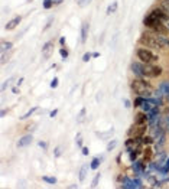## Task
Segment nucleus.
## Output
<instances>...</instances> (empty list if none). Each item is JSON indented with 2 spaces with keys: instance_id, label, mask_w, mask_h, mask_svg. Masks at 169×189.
I'll return each mask as SVG.
<instances>
[{
  "instance_id": "obj_28",
  "label": "nucleus",
  "mask_w": 169,
  "mask_h": 189,
  "mask_svg": "<svg viewBox=\"0 0 169 189\" xmlns=\"http://www.w3.org/2000/svg\"><path fill=\"white\" fill-rule=\"evenodd\" d=\"M85 113H87V110L85 108H81V111L78 113V117H77V121H78V123L84 121V118H85Z\"/></svg>"
},
{
  "instance_id": "obj_36",
  "label": "nucleus",
  "mask_w": 169,
  "mask_h": 189,
  "mask_svg": "<svg viewBox=\"0 0 169 189\" xmlns=\"http://www.w3.org/2000/svg\"><path fill=\"white\" fill-rule=\"evenodd\" d=\"M58 84H59V80H58V78H54L49 85H51V88H56V87H58Z\"/></svg>"
},
{
  "instance_id": "obj_33",
  "label": "nucleus",
  "mask_w": 169,
  "mask_h": 189,
  "mask_svg": "<svg viewBox=\"0 0 169 189\" xmlns=\"http://www.w3.org/2000/svg\"><path fill=\"white\" fill-rule=\"evenodd\" d=\"M133 182H135L136 188H143V182H142V179H140V178H135V179H133Z\"/></svg>"
},
{
  "instance_id": "obj_7",
  "label": "nucleus",
  "mask_w": 169,
  "mask_h": 189,
  "mask_svg": "<svg viewBox=\"0 0 169 189\" xmlns=\"http://www.w3.org/2000/svg\"><path fill=\"white\" fill-rule=\"evenodd\" d=\"M52 52H54V41H49L42 48V57H44V59H49Z\"/></svg>"
},
{
  "instance_id": "obj_18",
  "label": "nucleus",
  "mask_w": 169,
  "mask_h": 189,
  "mask_svg": "<svg viewBox=\"0 0 169 189\" xmlns=\"http://www.w3.org/2000/svg\"><path fill=\"white\" fill-rule=\"evenodd\" d=\"M101 159H104V157H101V156L94 157V159L91 160V163H90V169L91 170H97L98 167H100V165H101Z\"/></svg>"
},
{
  "instance_id": "obj_20",
  "label": "nucleus",
  "mask_w": 169,
  "mask_h": 189,
  "mask_svg": "<svg viewBox=\"0 0 169 189\" xmlns=\"http://www.w3.org/2000/svg\"><path fill=\"white\" fill-rule=\"evenodd\" d=\"M12 46H13V43H12V42L2 41V46H0V51H2V52H8V51L12 49Z\"/></svg>"
},
{
  "instance_id": "obj_49",
  "label": "nucleus",
  "mask_w": 169,
  "mask_h": 189,
  "mask_svg": "<svg viewBox=\"0 0 169 189\" xmlns=\"http://www.w3.org/2000/svg\"><path fill=\"white\" fill-rule=\"evenodd\" d=\"M165 167L169 170V157H166V162H165Z\"/></svg>"
},
{
  "instance_id": "obj_30",
  "label": "nucleus",
  "mask_w": 169,
  "mask_h": 189,
  "mask_svg": "<svg viewBox=\"0 0 169 189\" xmlns=\"http://www.w3.org/2000/svg\"><path fill=\"white\" fill-rule=\"evenodd\" d=\"M59 55L62 57V61H65L68 58V55H69V51H67L65 48H61V49H59Z\"/></svg>"
},
{
  "instance_id": "obj_1",
  "label": "nucleus",
  "mask_w": 169,
  "mask_h": 189,
  "mask_svg": "<svg viewBox=\"0 0 169 189\" xmlns=\"http://www.w3.org/2000/svg\"><path fill=\"white\" fill-rule=\"evenodd\" d=\"M130 88H131V91H133L136 95L146 97V98L152 97V94H153V91H152V85H150V82H147L145 78H137V77H136L135 80L130 81Z\"/></svg>"
},
{
  "instance_id": "obj_16",
  "label": "nucleus",
  "mask_w": 169,
  "mask_h": 189,
  "mask_svg": "<svg viewBox=\"0 0 169 189\" xmlns=\"http://www.w3.org/2000/svg\"><path fill=\"white\" fill-rule=\"evenodd\" d=\"M159 91L162 92V95L163 97H166V95H169V81L165 80V81H161L159 82Z\"/></svg>"
},
{
  "instance_id": "obj_46",
  "label": "nucleus",
  "mask_w": 169,
  "mask_h": 189,
  "mask_svg": "<svg viewBox=\"0 0 169 189\" xmlns=\"http://www.w3.org/2000/svg\"><path fill=\"white\" fill-rule=\"evenodd\" d=\"M59 45H61V46L65 45V38H64V36H62V38H59Z\"/></svg>"
},
{
  "instance_id": "obj_23",
  "label": "nucleus",
  "mask_w": 169,
  "mask_h": 189,
  "mask_svg": "<svg viewBox=\"0 0 169 189\" xmlns=\"http://www.w3.org/2000/svg\"><path fill=\"white\" fill-rule=\"evenodd\" d=\"M137 156H139V152L137 150L129 152V159H130V162H136L137 160Z\"/></svg>"
},
{
  "instance_id": "obj_21",
  "label": "nucleus",
  "mask_w": 169,
  "mask_h": 189,
  "mask_svg": "<svg viewBox=\"0 0 169 189\" xmlns=\"http://www.w3.org/2000/svg\"><path fill=\"white\" fill-rule=\"evenodd\" d=\"M142 143L145 144V146H150V144L155 143V137L153 136H143Z\"/></svg>"
},
{
  "instance_id": "obj_17",
  "label": "nucleus",
  "mask_w": 169,
  "mask_h": 189,
  "mask_svg": "<svg viewBox=\"0 0 169 189\" xmlns=\"http://www.w3.org/2000/svg\"><path fill=\"white\" fill-rule=\"evenodd\" d=\"M121 188H127V189H136V185L133 179L129 178V176H124L123 181H121Z\"/></svg>"
},
{
  "instance_id": "obj_40",
  "label": "nucleus",
  "mask_w": 169,
  "mask_h": 189,
  "mask_svg": "<svg viewBox=\"0 0 169 189\" xmlns=\"http://www.w3.org/2000/svg\"><path fill=\"white\" fill-rule=\"evenodd\" d=\"M81 152H83L84 156H88V155H90V150H88V147H85V146H83V147H81Z\"/></svg>"
},
{
  "instance_id": "obj_54",
  "label": "nucleus",
  "mask_w": 169,
  "mask_h": 189,
  "mask_svg": "<svg viewBox=\"0 0 169 189\" xmlns=\"http://www.w3.org/2000/svg\"><path fill=\"white\" fill-rule=\"evenodd\" d=\"M168 48H169V38H168Z\"/></svg>"
},
{
  "instance_id": "obj_34",
  "label": "nucleus",
  "mask_w": 169,
  "mask_h": 189,
  "mask_svg": "<svg viewBox=\"0 0 169 189\" xmlns=\"http://www.w3.org/2000/svg\"><path fill=\"white\" fill-rule=\"evenodd\" d=\"M91 58H93V53H91V52H85L83 55V61H84V62H88Z\"/></svg>"
},
{
  "instance_id": "obj_42",
  "label": "nucleus",
  "mask_w": 169,
  "mask_h": 189,
  "mask_svg": "<svg viewBox=\"0 0 169 189\" xmlns=\"http://www.w3.org/2000/svg\"><path fill=\"white\" fill-rule=\"evenodd\" d=\"M111 133H113V130H110V132H107V133H103V134H101V133H97V136H98V137H105V136H110Z\"/></svg>"
},
{
  "instance_id": "obj_10",
  "label": "nucleus",
  "mask_w": 169,
  "mask_h": 189,
  "mask_svg": "<svg viewBox=\"0 0 169 189\" xmlns=\"http://www.w3.org/2000/svg\"><path fill=\"white\" fill-rule=\"evenodd\" d=\"M135 123H136V124H147V123H149L147 113H145V111H139V113H136L135 114Z\"/></svg>"
},
{
  "instance_id": "obj_51",
  "label": "nucleus",
  "mask_w": 169,
  "mask_h": 189,
  "mask_svg": "<svg viewBox=\"0 0 169 189\" xmlns=\"http://www.w3.org/2000/svg\"><path fill=\"white\" fill-rule=\"evenodd\" d=\"M98 57H100V52H94L93 53V58H98Z\"/></svg>"
},
{
  "instance_id": "obj_35",
  "label": "nucleus",
  "mask_w": 169,
  "mask_h": 189,
  "mask_svg": "<svg viewBox=\"0 0 169 189\" xmlns=\"http://www.w3.org/2000/svg\"><path fill=\"white\" fill-rule=\"evenodd\" d=\"M52 23H54V17H52V16H51V17H49V19H48V23H46V25H45V27H44V32H45V30H48L49 27L52 26Z\"/></svg>"
},
{
  "instance_id": "obj_38",
  "label": "nucleus",
  "mask_w": 169,
  "mask_h": 189,
  "mask_svg": "<svg viewBox=\"0 0 169 189\" xmlns=\"http://www.w3.org/2000/svg\"><path fill=\"white\" fill-rule=\"evenodd\" d=\"M38 146H39L41 149H44V150H46V149H48V143H46V142H39V143H38Z\"/></svg>"
},
{
  "instance_id": "obj_43",
  "label": "nucleus",
  "mask_w": 169,
  "mask_h": 189,
  "mask_svg": "<svg viewBox=\"0 0 169 189\" xmlns=\"http://www.w3.org/2000/svg\"><path fill=\"white\" fill-rule=\"evenodd\" d=\"M54 155H55V157H59V156H61V147H55Z\"/></svg>"
},
{
  "instance_id": "obj_44",
  "label": "nucleus",
  "mask_w": 169,
  "mask_h": 189,
  "mask_svg": "<svg viewBox=\"0 0 169 189\" xmlns=\"http://www.w3.org/2000/svg\"><path fill=\"white\" fill-rule=\"evenodd\" d=\"M56 114H58V108H55V110H52L51 113H49V117H56Z\"/></svg>"
},
{
  "instance_id": "obj_5",
  "label": "nucleus",
  "mask_w": 169,
  "mask_h": 189,
  "mask_svg": "<svg viewBox=\"0 0 169 189\" xmlns=\"http://www.w3.org/2000/svg\"><path fill=\"white\" fill-rule=\"evenodd\" d=\"M131 169L135 172V175L137 176H142L143 173H146V163L142 160H137V162H131Z\"/></svg>"
},
{
  "instance_id": "obj_24",
  "label": "nucleus",
  "mask_w": 169,
  "mask_h": 189,
  "mask_svg": "<svg viewBox=\"0 0 169 189\" xmlns=\"http://www.w3.org/2000/svg\"><path fill=\"white\" fill-rule=\"evenodd\" d=\"M116 10H117V2H113L109 7H107V15H113Z\"/></svg>"
},
{
  "instance_id": "obj_41",
  "label": "nucleus",
  "mask_w": 169,
  "mask_h": 189,
  "mask_svg": "<svg viewBox=\"0 0 169 189\" xmlns=\"http://www.w3.org/2000/svg\"><path fill=\"white\" fill-rule=\"evenodd\" d=\"M131 106H133V102H131L130 100H124V107H126V108H130Z\"/></svg>"
},
{
  "instance_id": "obj_37",
  "label": "nucleus",
  "mask_w": 169,
  "mask_h": 189,
  "mask_svg": "<svg viewBox=\"0 0 169 189\" xmlns=\"http://www.w3.org/2000/svg\"><path fill=\"white\" fill-rule=\"evenodd\" d=\"M75 142H77V144H78L79 147H83V139H81V134H77V137H75Z\"/></svg>"
},
{
  "instance_id": "obj_32",
  "label": "nucleus",
  "mask_w": 169,
  "mask_h": 189,
  "mask_svg": "<svg viewBox=\"0 0 169 189\" xmlns=\"http://www.w3.org/2000/svg\"><path fill=\"white\" fill-rule=\"evenodd\" d=\"M100 178H101V173H97L95 176H94L93 183H91V186H93V188H95V186L98 185V181H100Z\"/></svg>"
},
{
  "instance_id": "obj_26",
  "label": "nucleus",
  "mask_w": 169,
  "mask_h": 189,
  "mask_svg": "<svg viewBox=\"0 0 169 189\" xmlns=\"http://www.w3.org/2000/svg\"><path fill=\"white\" fill-rule=\"evenodd\" d=\"M36 110H38V107H32V108H30L29 111H28V113L25 114V116H22V117H20V120H26V118H29L30 116H32V114H33L35 111H36Z\"/></svg>"
},
{
  "instance_id": "obj_45",
  "label": "nucleus",
  "mask_w": 169,
  "mask_h": 189,
  "mask_svg": "<svg viewBox=\"0 0 169 189\" xmlns=\"http://www.w3.org/2000/svg\"><path fill=\"white\" fill-rule=\"evenodd\" d=\"M12 92H13V94H19V87H18V85L12 88Z\"/></svg>"
},
{
  "instance_id": "obj_19",
  "label": "nucleus",
  "mask_w": 169,
  "mask_h": 189,
  "mask_svg": "<svg viewBox=\"0 0 169 189\" xmlns=\"http://www.w3.org/2000/svg\"><path fill=\"white\" fill-rule=\"evenodd\" d=\"M145 100H146V97H140V95H136V98H135V101H133V107H142L143 106V102H145Z\"/></svg>"
},
{
  "instance_id": "obj_29",
  "label": "nucleus",
  "mask_w": 169,
  "mask_h": 189,
  "mask_svg": "<svg viewBox=\"0 0 169 189\" xmlns=\"http://www.w3.org/2000/svg\"><path fill=\"white\" fill-rule=\"evenodd\" d=\"M117 146V140L116 139H113V140H110L109 142V144H107V152H111L113 149Z\"/></svg>"
},
{
  "instance_id": "obj_55",
  "label": "nucleus",
  "mask_w": 169,
  "mask_h": 189,
  "mask_svg": "<svg viewBox=\"0 0 169 189\" xmlns=\"http://www.w3.org/2000/svg\"><path fill=\"white\" fill-rule=\"evenodd\" d=\"M168 29H169V22H168Z\"/></svg>"
},
{
  "instance_id": "obj_11",
  "label": "nucleus",
  "mask_w": 169,
  "mask_h": 189,
  "mask_svg": "<svg viewBox=\"0 0 169 189\" xmlns=\"http://www.w3.org/2000/svg\"><path fill=\"white\" fill-rule=\"evenodd\" d=\"M150 30H153V32H156V33H159V35H163V36H168V35H169L168 25H165L163 22L158 23V25H156L153 29H150Z\"/></svg>"
},
{
  "instance_id": "obj_22",
  "label": "nucleus",
  "mask_w": 169,
  "mask_h": 189,
  "mask_svg": "<svg viewBox=\"0 0 169 189\" xmlns=\"http://www.w3.org/2000/svg\"><path fill=\"white\" fill-rule=\"evenodd\" d=\"M87 172H88V166H83L81 169H79V173H78V178H79V181L83 182L84 179H85V176H87Z\"/></svg>"
},
{
  "instance_id": "obj_15",
  "label": "nucleus",
  "mask_w": 169,
  "mask_h": 189,
  "mask_svg": "<svg viewBox=\"0 0 169 189\" xmlns=\"http://www.w3.org/2000/svg\"><path fill=\"white\" fill-rule=\"evenodd\" d=\"M20 22H22V16H16V17H13L12 20H9V22L6 23V26H4V27H6L8 30H13Z\"/></svg>"
},
{
  "instance_id": "obj_52",
  "label": "nucleus",
  "mask_w": 169,
  "mask_h": 189,
  "mask_svg": "<svg viewBox=\"0 0 169 189\" xmlns=\"http://www.w3.org/2000/svg\"><path fill=\"white\" fill-rule=\"evenodd\" d=\"M165 98H166V101H168V104H169V95H166Z\"/></svg>"
},
{
  "instance_id": "obj_13",
  "label": "nucleus",
  "mask_w": 169,
  "mask_h": 189,
  "mask_svg": "<svg viewBox=\"0 0 169 189\" xmlns=\"http://www.w3.org/2000/svg\"><path fill=\"white\" fill-rule=\"evenodd\" d=\"M88 33H90V23L88 22H84L81 25V42L85 43L87 38H88Z\"/></svg>"
},
{
  "instance_id": "obj_3",
  "label": "nucleus",
  "mask_w": 169,
  "mask_h": 189,
  "mask_svg": "<svg viewBox=\"0 0 169 189\" xmlns=\"http://www.w3.org/2000/svg\"><path fill=\"white\" fill-rule=\"evenodd\" d=\"M142 72H143V77L145 78H158V77H161L163 74V68L159 67V65H153V64H143Z\"/></svg>"
},
{
  "instance_id": "obj_27",
  "label": "nucleus",
  "mask_w": 169,
  "mask_h": 189,
  "mask_svg": "<svg viewBox=\"0 0 169 189\" xmlns=\"http://www.w3.org/2000/svg\"><path fill=\"white\" fill-rule=\"evenodd\" d=\"M44 182H46V183H49V185H55L56 183V178H52V176H44Z\"/></svg>"
},
{
  "instance_id": "obj_48",
  "label": "nucleus",
  "mask_w": 169,
  "mask_h": 189,
  "mask_svg": "<svg viewBox=\"0 0 169 189\" xmlns=\"http://www.w3.org/2000/svg\"><path fill=\"white\" fill-rule=\"evenodd\" d=\"M22 82H23V78H19V80H18V84H16V85H18V87H20V85H22Z\"/></svg>"
},
{
  "instance_id": "obj_50",
  "label": "nucleus",
  "mask_w": 169,
  "mask_h": 189,
  "mask_svg": "<svg viewBox=\"0 0 169 189\" xmlns=\"http://www.w3.org/2000/svg\"><path fill=\"white\" fill-rule=\"evenodd\" d=\"M6 113H8V110H6V108L2 110V117H4V116H6Z\"/></svg>"
},
{
  "instance_id": "obj_12",
  "label": "nucleus",
  "mask_w": 169,
  "mask_h": 189,
  "mask_svg": "<svg viewBox=\"0 0 169 189\" xmlns=\"http://www.w3.org/2000/svg\"><path fill=\"white\" fill-rule=\"evenodd\" d=\"M32 140H33V136H32V134L22 136L18 142V147H26V146H29V144L32 143Z\"/></svg>"
},
{
  "instance_id": "obj_4",
  "label": "nucleus",
  "mask_w": 169,
  "mask_h": 189,
  "mask_svg": "<svg viewBox=\"0 0 169 189\" xmlns=\"http://www.w3.org/2000/svg\"><path fill=\"white\" fill-rule=\"evenodd\" d=\"M147 130V124H133L129 129L127 132V136L129 137H143L145 136V133Z\"/></svg>"
},
{
  "instance_id": "obj_8",
  "label": "nucleus",
  "mask_w": 169,
  "mask_h": 189,
  "mask_svg": "<svg viewBox=\"0 0 169 189\" xmlns=\"http://www.w3.org/2000/svg\"><path fill=\"white\" fill-rule=\"evenodd\" d=\"M142 67H143V64L142 62H137V61L131 62V65H130L131 72H133L137 78H145V77H143V72H142Z\"/></svg>"
},
{
  "instance_id": "obj_2",
  "label": "nucleus",
  "mask_w": 169,
  "mask_h": 189,
  "mask_svg": "<svg viewBox=\"0 0 169 189\" xmlns=\"http://www.w3.org/2000/svg\"><path fill=\"white\" fill-rule=\"evenodd\" d=\"M136 57L139 58V61L143 64H155L159 59L158 55L152 52L149 48H137L136 49Z\"/></svg>"
},
{
  "instance_id": "obj_47",
  "label": "nucleus",
  "mask_w": 169,
  "mask_h": 189,
  "mask_svg": "<svg viewBox=\"0 0 169 189\" xmlns=\"http://www.w3.org/2000/svg\"><path fill=\"white\" fill-rule=\"evenodd\" d=\"M52 2H54V6H55V4H61L64 0H52Z\"/></svg>"
},
{
  "instance_id": "obj_9",
  "label": "nucleus",
  "mask_w": 169,
  "mask_h": 189,
  "mask_svg": "<svg viewBox=\"0 0 169 189\" xmlns=\"http://www.w3.org/2000/svg\"><path fill=\"white\" fill-rule=\"evenodd\" d=\"M158 127H159V129H162V130H165L166 133H169V114H165V116L159 117Z\"/></svg>"
},
{
  "instance_id": "obj_53",
  "label": "nucleus",
  "mask_w": 169,
  "mask_h": 189,
  "mask_svg": "<svg viewBox=\"0 0 169 189\" xmlns=\"http://www.w3.org/2000/svg\"><path fill=\"white\" fill-rule=\"evenodd\" d=\"M165 113H166V114H169V107H168V108L165 110Z\"/></svg>"
},
{
  "instance_id": "obj_39",
  "label": "nucleus",
  "mask_w": 169,
  "mask_h": 189,
  "mask_svg": "<svg viewBox=\"0 0 169 189\" xmlns=\"http://www.w3.org/2000/svg\"><path fill=\"white\" fill-rule=\"evenodd\" d=\"M91 0H77V3L79 4V6H85V4H88Z\"/></svg>"
},
{
  "instance_id": "obj_31",
  "label": "nucleus",
  "mask_w": 169,
  "mask_h": 189,
  "mask_svg": "<svg viewBox=\"0 0 169 189\" xmlns=\"http://www.w3.org/2000/svg\"><path fill=\"white\" fill-rule=\"evenodd\" d=\"M42 6H44V9H51L54 6V2L52 0H44L42 2Z\"/></svg>"
},
{
  "instance_id": "obj_25",
  "label": "nucleus",
  "mask_w": 169,
  "mask_h": 189,
  "mask_svg": "<svg viewBox=\"0 0 169 189\" xmlns=\"http://www.w3.org/2000/svg\"><path fill=\"white\" fill-rule=\"evenodd\" d=\"M9 59H10V52H2V59H0L2 65H4Z\"/></svg>"
},
{
  "instance_id": "obj_14",
  "label": "nucleus",
  "mask_w": 169,
  "mask_h": 189,
  "mask_svg": "<svg viewBox=\"0 0 169 189\" xmlns=\"http://www.w3.org/2000/svg\"><path fill=\"white\" fill-rule=\"evenodd\" d=\"M153 157V149L150 147V146H146V147L143 149V162L145 163H149Z\"/></svg>"
},
{
  "instance_id": "obj_6",
  "label": "nucleus",
  "mask_w": 169,
  "mask_h": 189,
  "mask_svg": "<svg viewBox=\"0 0 169 189\" xmlns=\"http://www.w3.org/2000/svg\"><path fill=\"white\" fill-rule=\"evenodd\" d=\"M158 23H161V20L156 19V17H155V16L152 15L150 12L147 13L146 16H145V19H143V25H145L146 27H149V29H153V27L156 26Z\"/></svg>"
}]
</instances>
